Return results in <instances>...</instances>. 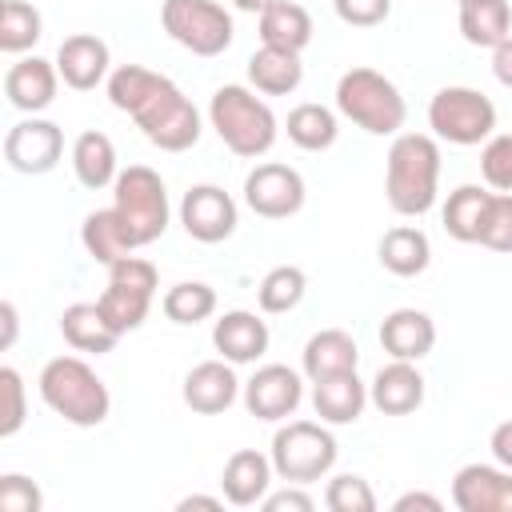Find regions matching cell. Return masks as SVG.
<instances>
[{"mask_svg": "<svg viewBox=\"0 0 512 512\" xmlns=\"http://www.w3.org/2000/svg\"><path fill=\"white\" fill-rule=\"evenodd\" d=\"M380 344L392 360H424L436 344V324L420 308H396L380 324Z\"/></svg>", "mask_w": 512, "mask_h": 512, "instance_id": "cell-22", "label": "cell"}, {"mask_svg": "<svg viewBox=\"0 0 512 512\" xmlns=\"http://www.w3.org/2000/svg\"><path fill=\"white\" fill-rule=\"evenodd\" d=\"M156 288H160V272L152 260L144 256H124L116 264H108V288L100 292V312L108 316V324L124 336V332H136L156 300Z\"/></svg>", "mask_w": 512, "mask_h": 512, "instance_id": "cell-8", "label": "cell"}, {"mask_svg": "<svg viewBox=\"0 0 512 512\" xmlns=\"http://www.w3.org/2000/svg\"><path fill=\"white\" fill-rule=\"evenodd\" d=\"M0 324H4V332H0V348H12V344H16V328H20V316H16V304H12V300L0 304Z\"/></svg>", "mask_w": 512, "mask_h": 512, "instance_id": "cell-47", "label": "cell"}, {"mask_svg": "<svg viewBox=\"0 0 512 512\" xmlns=\"http://www.w3.org/2000/svg\"><path fill=\"white\" fill-rule=\"evenodd\" d=\"M40 36H44V20L32 4H24V0H4L0 4V52L20 56Z\"/></svg>", "mask_w": 512, "mask_h": 512, "instance_id": "cell-36", "label": "cell"}, {"mask_svg": "<svg viewBox=\"0 0 512 512\" xmlns=\"http://www.w3.org/2000/svg\"><path fill=\"white\" fill-rule=\"evenodd\" d=\"M232 4H236L240 12H264V8L272 4V0H232Z\"/></svg>", "mask_w": 512, "mask_h": 512, "instance_id": "cell-49", "label": "cell"}, {"mask_svg": "<svg viewBox=\"0 0 512 512\" xmlns=\"http://www.w3.org/2000/svg\"><path fill=\"white\" fill-rule=\"evenodd\" d=\"M488 448H492L496 464L512 468V420H504V424H496V428H492V440H488Z\"/></svg>", "mask_w": 512, "mask_h": 512, "instance_id": "cell-44", "label": "cell"}, {"mask_svg": "<svg viewBox=\"0 0 512 512\" xmlns=\"http://www.w3.org/2000/svg\"><path fill=\"white\" fill-rule=\"evenodd\" d=\"M56 88H60V72H56V60H40V56H24L16 60L8 72H4V96L12 108L36 116L44 112L52 100H56Z\"/></svg>", "mask_w": 512, "mask_h": 512, "instance_id": "cell-18", "label": "cell"}, {"mask_svg": "<svg viewBox=\"0 0 512 512\" xmlns=\"http://www.w3.org/2000/svg\"><path fill=\"white\" fill-rule=\"evenodd\" d=\"M428 128L448 144H480L496 132V104L464 84H448L428 100Z\"/></svg>", "mask_w": 512, "mask_h": 512, "instance_id": "cell-9", "label": "cell"}, {"mask_svg": "<svg viewBox=\"0 0 512 512\" xmlns=\"http://www.w3.org/2000/svg\"><path fill=\"white\" fill-rule=\"evenodd\" d=\"M72 172L92 192L116 184V176H120V168H116V144L104 132H96V128L80 132L76 144H72Z\"/></svg>", "mask_w": 512, "mask_h": 512, "instance_id": "cell-27", "label": "cell"}, {"mask_svg": "<svg viewBox=\"0 0 512 512\" xmlns=\"http://www.w3.org/2000/svg\"><path fill=\"white\" fill-rule=\"evenodd\" d=\"M0 396H4V412H0V436H16L24 428V416H28V404H24V380L12 364L0 368Z\"/></svg>", "mask_w": 512, "mask_h": 512, "instance_id": "cell-40", "label": "cell"}, {"mask_svg": "<svg viewBox=\"0 0 512 512\" xmlns=\"http://www.w3.org/2000/svg\"><path fill=\"white\" fill-rule=\"evenodd\" d=\"M80 240H84V252L96 264H116V260H124V256L136 252L132 240H128V232H124V224H120V216H116V208L88 212L84 224H80Z\"/></svg>", "mask_w": 512, "mask_h": 512, "instance_id": "cell-31", "label": "cell"}, {"mask_svg": "<svg viewBox=\"0 0 512 512\" xmlns=\"http://www.w3.org/2000/svg\"><path fill=\"white\" fill-rule=\"evenodd\" d=\"M412 508L440 512L444 504H440V496H432V492H404V496H396V504H392V512H412Z\"/></svg>", "mask_w": 512, "mask_h": 512, "instance_id": "cell-46", "label": "cell"}, {"mask_svg": "<svg viewBox=\"0 0 512 512\" xmlns=\"http://www.w3.org/2000/svg\"><path fill=\"white\" fill-rule=\"evenodd\" d=\"M376 256H380V264H384L392 276H420V272L432 264V244H428V236H424L420 228L396 224V228H388V232L380 236Z\"/></svg>", "mask_w": 512, "mask_h": 512, "instance_id": "cell-28", "label": "cell"}, {"mask_svg": "<svg viewBox=\"0 0 512 512\" xmlns=\"http://www.w3.org/2000/svg\"><path fill=\"white\" fill-rule=\"evenodd\" d=\"M488 204H492V192L480 188V184H460L456 192H448V204H444V232L460 244H480V228H484V216H488Z\"/></svg>", "mask_w": 512, "mask_h": 512, "instance_id": "cell-30", "label": "cell"}, {"mask_svg": "<svg viewBox=\"0 0 512 512\" xmlns=\"http://www.w3.org/2000/svg\"><path fill=\"white\" fill-rule=\"evenodd\" d=\"M176 508H180V512H192V508H208V512H220V508H224V500H220V496H184Z\"/></svg>", "mask_w": 512, "mask_h": 512, "instance_id": "cell-48", "label": "cell"}, {"mask_svg": "<svg viewBox=\"0 0 512 512\" xmlns=\"http://www.w3.org/2000/svg\"><path fill=\"white\" fill-rule=\"evenodd\" d=\"M260 504H264V512H312V508H316V504H312V496H308V492H300V488L268 492Z\"/></svg>", "mask_w": 512, "mask_h": 512, "instance_id": "cell-43", "label": "cell"}, {"mask_svg": "<svg viewBox=\"0 0 512 512\" xmlns=\"http://www.w3.org/2000/svg\"><path fill=\"white\" fill-rule=\"evenodd\" d=\"M368 404L380 416H408L424 404V376L416 360H392L384 364L368 384Z\"/></svg>", "mask_w": 512, "mask_h": 512, "instance_id": "cell-17", "label": "cell"}, {"mask_svg": "<svg viewBox=\"0 0 512 512\" xmlns=\"http://www.w3.org/2000/svg\"><path fill=\"white\" fill-rule=\"evenodd\" d=\"M40 400L64 416L68 424L76 428H96L108 420V408H112V396H108V384L80 360V356H56L40 368Z\"/></svg>", "mask_w": 512, "mask_h": 512, "instance_id": "cell-3", "label": "cell"}, {"mask_svg": "<svg viewBox=\"0 0 512 512\" xmlns=\"http://www.w3.org/2000/svg\"><path fill=\"white\" fill-rule=\"evenodd\" d=\"M284 132H288V140L296 144V148H304V152H324V148H332L336 144V112L332 108H324V104H296L292 112H288V124H284Z\"/></svg>", "mask_w": 512, "mask_h": 512, "instance_id": "cell-33", "label": "cell"}, {"mask_svg": "<svg viewBox=\"0 0 512 512\" xmlns=\"http://www.w3.org/2000/svg\"><path fill=\"white\" fill-rule=\"evenodd\" d=\"M452 504L460 512H512V468L464 464L452 476Z\"/></svg>", "mask_w": 512, "mask_h": 512, "instance_id": "cell-15", "label": "cell"}, {"mask_svg": "<svg viewBox=\"0 0 512 512\" xmlns=\"http://www.w3.org/2000/svg\"><path fill=\"white\" fill-rule=\"evenodd\" d=\"M336 112L372 136H396L404 128V96L376 68H348L336 80Z\"/></svg>", "mask_w": 512, "mask_h": 512, "instance_id": "cell-5", "label": "cell"}, {"mask_svg": "<svg viewBox=\"0 0 512 512\" xmlns=\"http://www.w3.org/2000/svg\"><path fill=\"white\" fill-rule=\"evenodd\" d=\"M240 396V380L232 372V364L220 356V360H204L196 364L188 376H184V404L200 416H220L236 404Z\"/></svg>", "mask_w": 512, "mask_h": 512, "instance_id": "cell-19", "label": "cell"}, {"mask_svg": "<svg viewBox=\"0 0 512 512\" xmlns=\"http://www.w3.org/2000/svg\"><path fill=\"white\" fill-rule=\"evenodd\" d=\"M336 436L316 420H288L272 436V468L288 484H312L336 464Z\"/></svg>", "mask_w": 512, "mask_h": 512, "instance_id": "cell-7", "label": "cell"}, {"mask_svg": "<svg viewBox=\"0 0 512 512\" xmlns=\"http://www.w3.org/2000/svg\"><path fill=\"white\" fill-rule=\"evenodd\" d=\"M108 44L96 32H76L64 36L56 48V72L68 88L76 92H92L100 80H108Z\"/></svg>", "mask_w": 512, "mask_h": 512, "instance_id": "cell-16", "label": "cell"}, {"mask_svg": "<svg viewBox=\"0 0 512 512\" xmlns=\"http://www.w3.org/2000/svg\"><path fill=\"white\" fill-rule=\"evenodd\" d=\"M160 308L172 324H200L216 312V288L204 284V280H180L164 292Z\"/></svg>", "mask_w": 512, "mask_h": 512, "instance_id": "cell-35", "label": "cell"}, {"mask_svg": "<svg viewBox=\"0 0 512 512\" xmlns=\"http://www.w3.org/2000/svg\"><path fill=\"white\" fill-rule=\"evenodd\" d=\"M324 504H328L332 512H372V508H376V492L368 488L364 476L344 472V476H332V480H328Z\"/></svg>", "mask_w": 512, "mask_h": 512, "instance_id": "cell-37", "label": "cell"}, {"mask_svg": "<svg viewBox=\"0 0 512 512\" xmlns=\"http://www.w3.org/2000/svg\"><path fill=\"white\" fill-rule=\"evenodd\" d=\"M272 456L256 452V448H240L224 460V472H220V488H224V500L236 504V508H252L268 496L272 488Z\"/></svg>", "mask_w": 512, "mask_h": 512, "instance_id": "cell-21", "label": "cell"}, {"mask_svg": "<svg viewBox=\"0 0 512 512\" xmlns=\"http://www.w3.org/2000/svg\"><path fill=\"white\" fill-rule=\"evenodd\" d=\"M60 336H64L76 352H96V356L112 352L116 340H120V332L108 324V316L100 312V304H88V300L68 304V308L60 312Z\"/></svg>", "mask_w": 512, "mask_h": 512, "instance_id": "cell-26", "label": "cell"}, {"mask_svg": "<svg viewBox=\"0 0 512 512\" xmlns=\"http://www.w3.org/2000/svg\"><path fill=\"white\" fill-rule=\"evenodd\" d=\"M332 8L352 28H376L392 16V0H332Z\"/></svg>", "mask_w": 512, "mask_h": 512, "instance_id": "cell-42", "label": "cell"}, {"mask_svg": "<svg viewBox=\"0 0 512 512\" xmlns=\"http://www.w3.org/2000/svg\"><path fill=\"white\" fill-rule=\"evenodd\" d=\"M492 76H496L504 88H512V36L492 48Z\"/></svg>", "mask_w": 512, "mask_h": 512, "instance_id": "cell-45", "label": "cell"}, {"mask_svg": "<svg viewBox=\"0 0 512 512\" xmlns=\"http://www.w3.org/2000/svg\"><path fill=\"white\" fill-rule=\"evenodd\" d=\"M112 208L132 240V248H144L152 240L164 236L168 228V188L160 180V172H152L148 164H128L116 184H112Z\"/></svg>", "mask_w": 512, "mask_h": 512, "instance_id": "cell-6", "label": "cell"}, {"mask_svg": "<svg viewBox=\"0 0 512 512\" xmlns=\"http://www.w3.org/2000/svg\"><path fill=\"white\" fill-rule=\"evenodd\" d=\"M480 244L492 252H512V192H492L484 228H480Z\"/></svg>", "mask_w": 512, "mask_h": 512, "instance_id": "cell-39", "label": "cell"}, {"mask_svg": "<svg viewBox=\"0 0 512 512\" xmlns=\"http://www.w3.org/2000/svg\"><path fill=\"white\" fill-rule=\"evenodd\" d=\"M248 80H252V88L264 92V96H288V92H296L300 80H304L300 52L260 44V48L248 56Z\"/></svg>", "mask_w": 512, "mask_h": 512, "instance_id": "cell-25", "label": "cell"}, {"mask_svg": "<svg viewBox=\"0 0 512 512\" xmlns=\"http://www.w3.org/2000/svg\"><path fill=\"white\" fill-rule=\"evenodd\" d=\"M440 188V144L424 132H396L384 164V196L400 216H424Z\"/></svg>", "mask_w": 512, "mask_h": 512, "instance_id": "cell-2", "label": "cell"}, {"mask_svg": "<svg viewBox=\"0 0 512 512\" xmlns=\"http://www.w3.org/2000/svg\"><path fill=\"white\" fill-rule=\"evenodd\" d=\"M208 120L216 128V136L244 160H256L264 156L272 144H276V116L272 108L244 84H224L212 92V104H208Z\"/></svg>", "mask_w": 512, "mask_h": 512, "instance_id": "cell-4", "label": "cell"}, {"mask_svg": "<svg viewBox=\"0 0 512 512\" xmlns=\"http://www.w3.org/2000/svg\"><path fill=\"white\" fill-rule=\"evenodd\" d=\"M308 292V276L304 268L296 264H276L272 272H264L260 288H256V300H260V312L268 316H280V312H292Z\"/></svg>", "mask_w": 512, "mask_h": 512, "instance_id": "cell-34", "label": "cell"}, {"mask_svg": "<svg viewBox=\"0 0 512 512\" xmlns=\"http://www.w3.org/2000/svg\"><path fill=\"white\" fill-rule=\"evenodd\" d=\"M356 364H360V348L344 328H324V332L308 336V344L300 352V368L312 384L340 376V372H356Z\"/></svg>", "mask_w": 512, "mask_h": 512, "instance_id": "cell-23", "label": "cell"}, {"mask_svg": "<svg viewBox=\"0 0 512 512\" xmlns=\"http://www.w3.org/2000/svg\"><path fill=\"white\" fill-rule=\"evenodd\" d=\"M244 204L264 220H288L304 208V176L280 160L256 164L244 176Z\"/></svg>", "mask_w": 512, "mask_h": 512, "instance_id": "cell-11", "label": "cell"}, {"mask_svg": "<svg viewBox=\"0 0 512 512\" xmlns=\"http://www.w3.org/2000/svg\"><path fill=\"white\" fill-rule=\"evenodd\" d=\"M368 404V384H360L356 372H340L312 384V408L324 424H356Z\"/></svg>", "mask_w": 512, "mask_h": 512, "instance_id": "cell-24", "label": "cell"}, {"mask_svg": "<svg viewBox=\"0 0 512 512\" xmlns=\"http://www.w3.org/2000/svg\"><path fill=\"white\" fill-rule=\"evenodd\" d=\"M460 32L476 48H496L512 36V8L508 0H468L460 4Z\"/></svg>", "mask_w": 512, "mask_h": 512, "instance_id": "cell-32", "label": "cell"}, {"mask_svg": "<svg viewBox=\"0 0 512 512\" xmlns=\"http://www.w3.org/2000/svg\"><path fill=\"white\" fill-rule=\"evenodd\" d=\"M60 156H64V132L52 120L28 116V120L12 124L4 136V160L20 176H44L60 164Z\"/></svg>", "mask_w": 512, "mask_h": 512, "instance_id": "cell-12", "label": "cell"}, {"mask_svg": "<svg viewBox=\"0 0 512 512\" xmlns=\"http://www.w3.org/2000/svg\"><path fill=\"white\" fill-rule=\"evenodd\" d=\"M212 344L228 364H256L268 352V324L256 312L232 308L212 324Z\"/></svg>", "mask_w": 512, "mask_h": 512, "instance_id": "cell-20", "label": "cell"}, {"mask_svg": "<svg viewBox=\"0 0 512 512\" xmlns=\"http://www.w3.org/2000/svg\"><path fill=\"white\" fill-rule=\"evenodd\" d=\"M304 400V380L288 364H264L244 384V408L256 420H288Z\"/></svg>", "mask_w": 512, "mask_h": 512, "instance_id": "cell-14", "label": "cell"}, {"mask_svg": "<svg viewBox=\"0 0 512 512\" xmlns=\"http://www.w3.org/2000/svg\"><path fill=\"white\" fill-rule=\"evenodd\" d=\"M480 176H484L488 188L512 192V132L488 136V144L480 152Z\"/></svg>", "mask_w": 512, "mask_h": 512, "instance_id": "cell-38", "label": "cell"}, {"mask_svg": "<svg viewBox=\"0 0 512 512\" xmlns=\"http://www.w3.org/2000/svg\"><path fill=\"white\" fill-rule=\"evenodd\" d=\"M160 24L180 48H188L192 56H204V60L220 56L236 36L228 8L216 0H164Z\"/></svg>", "mask_w": 512, "mask_h": 512, "instance_id": "cell-10", "label": "cell"}, {"mask_svg": "<svg viewBox=\"0 0 512 512\" xmlns=\"http://www.w3.org/2000/svg\"><path fill=\"white\" fill-rule=\"evenodd\" d=\"M40 504H44V496L28 476H20V472L0 476V512H40Z\"/></svg>", "mask_w": 512, "mask_h": 512, "instance_id": "cell-41", "label": "cell"}, {"mask_svg": "<svg viewBox=\"0 0 512 512\" xmlns=\"http://www.w3.org/2000/svg\"><path fill=\"white\" fill-rule=\"evenodd\" d=\"M108 100L112 108L128 112L136 128L160 152H188L200 140V112L196 104L160 72L144 64H120L108 72Z\"/></svg>", "mask_w": 512, "mask_h": 512, "instance_id": "cell-1", "label": "cell"}, {"mask_svg": "<svg viewBox=\"0 0 512 512\" xmlns=\"http://www.w3.org/2000/svg\"><path fill=\"white\" fill-rule=\"evenodd\" d=\"M456 4H468V0H456Z\"/></svg>", "mask_w": 512, "mask_h": 512, "instance_id": "cell-50", "label": "cell"}, {"mask_svg": "<svg viewBox=\"0 0 512 512\" xmlns=\"http://www.w3.org/2000/svg\"><path fill=\"white\" fill-rule=\"evenodd\" d=\"M180 224L192 240L200 244H220L236 232L240 224V212H236V200L220 188V184H192L180 200Z\"/></svg>", "mask_w": 512, "mask_h": 512, "instance_id": "cell-13", "label": "cell"}, {"mask_svg": "<svg viewBox=\"0 0 512 512\" xmlns=\"http://www.w3.org/2000/svg\"><path fill=\"white\" fill-rule=\"evenodd\" d=\"M308 40H312V16H308L304 4H296V0H272L260 12V44L300 52Z\"/></svg>", "mask_w": 512, "mask_h": 512, "instance_id": "cell-29", "label": "cell"}]
</instances>
